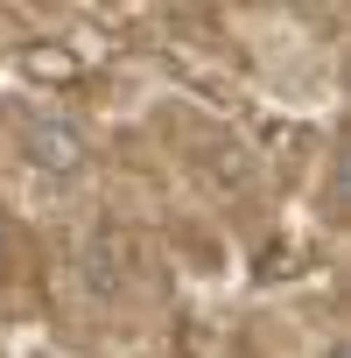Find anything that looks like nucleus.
Segmentation results:
<instances>
[{"mask_svg": "<svg viewBox=\"0 0 351 358\" xmlns=\"http://www.w3.org/2000/svg\"><path fill=\"white\" fill-rule=\"evenodd\" d=\"M29 155H36L43 169H78V162H85V141H78V127L36 113V120H29Z\"/></svg>", "mask_w": 351, "mask_h": 358, "instance_id": "nucleus-1", "label": "nucleus"}, {"mask_svg": "<svg viewBox=\"0 0 351 358\" xmlns=\"http://www.w3.org/2000/svg\"><path fill=\"white\" fill-rule=\"evenodd\" d=\"M0 267H8V239H0Z\"/></svg>", "mask_w": 351, "mask_h": 358, "instance_id": "nucleus-2", "label": "nucleus"}]
</instances>
